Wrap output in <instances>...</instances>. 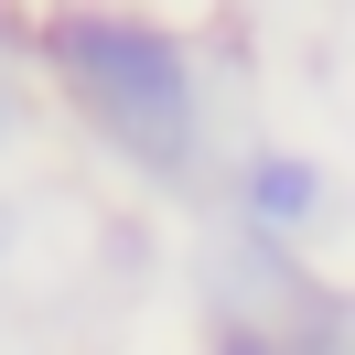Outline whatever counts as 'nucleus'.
Here are the masks:
<instances>
[{
  "instance_id": "obj_3",
  "label": "nucleus",
  "mask_w": 355,
  "mask_h": 355,
  "mask_svg": "<svg viewBox=\"0 0 355 355\" xmlns=\"http://www.w3.org/2000/svg\"><path fill=\"white\" fill-rule=\"evenodd\" d=\"M216 355H280V345H259V334H216Z\"/></svg>"
},
{
  "instance_id": "obj_2",
  "label": "nucleus",
  "mask_w": 355,
  "mask_h": 355,
  "mask_svg": "<svg viewBox=\"0 0 355 355\" xmlns=\"http://www.w3.org/2000/svg\"><path fill=\"white\" fill-rule=\"evenodd\" d=\"M248 194H259V226H302V216H312V194H323V173H312V162H280V151H269L259 173H248Z\"/></svg>"
},
{
  "instance_id": "obj_4",
  "label": "nucleus",
  "mask_w": 355,
  "mask_h": 355,
  "mask_svg": "<svg viewBox=\"0 0 355 355\" xmlns=\"http://www.w3.org/2000/svg\"><path fill=\"white\" fill-rule=\"evenodd\" d=\"M0 130H11V87H0Z\"/></svg>"
},
{
  "instance_id": "obj_1",
  "label": "nucleus",
  "mask_w": 355,
  "mask_h": 355,
  "mask_svg": "<svg viewBox=\"0 0 355 355\" xmlns=\"http://www.w3.org/2000/svg\"><path fill=\"white\" fill-rule=\"evenodd\" d=\"M54 65H65V87L97 108V130H108V140H130V151L162 162V173L183 162V130H194V76H183V44H173V33L76 11V22H54Z\"/></svg>"
}]
</instances>
